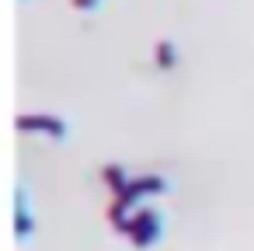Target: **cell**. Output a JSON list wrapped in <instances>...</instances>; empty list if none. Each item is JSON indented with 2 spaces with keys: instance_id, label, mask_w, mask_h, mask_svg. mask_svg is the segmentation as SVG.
Segmentation results:
<instances>
[{
  "instance_id": "6da1fadb",
  "label": "cell",
  "mask_w": 254,
  "mask_h": 251,
  "mask_svg": "<svg viewBox=\"0 0 254 251\" xmlns=\"http://www.w3.org/2000/svg\"><path fill=\"white\" fill-rule=\"evenodd\" d=\"M160 230H164V223H160V213H157V209H150V206H139V209H132V216H129V227H126V234H129V241H132L136 248H150V244L160 237Z\"/></svg>"
},
{
  "instance_id": "7a4b0ae2",
  "label": "cell",
  "mask_w": 254,
  "mask_h": 251,
  "mask_svg": "<svg viewBox=\"0 0 254 251\" xmlns=\"http://www.w3.org/2000/svg\"><path fill=\"white\" fill-rule=\"evenodd\" d=\"M18 129H39V133H49V136H63L66 122L56 119V115H18Z\"/></svg>"
},
{
  "instance_id": "3957f363",
  "label": "cell",
  "mask_w": 254,
  "mask_h": 251,
  "mask_svg": "<svg viewBox=\"0 0 254 251\" xmlns=\"http://www.w3.org/2000/svg\"><path fill=\"white\" fill-rule=\"evenodd\" d=\"M101 178L112 185V195H119V192H126V185H129V178H126V171L119 167V164H108L105 171H101Z\"/></svg>"
},
{
  "instance_id": "277c9868",
  "label": "cell",
  "mask_w": 254,
  "mask_h": 251,
  "mask_svg": "<svg viewBox=\"0 0 254 251\" xmlns=\"http://www.w3.org/2000/svg\"><path fill=\"white\" fill-rule=\"evenodd\" d=\"M157 67H174V46L171 42H157Z\"/></svg>"
},
{
  "instance_id": "5b68a950",
  "label": "cell",
  "mask_w": 254,
  "mask_h": 251,
  "mask_svg": "<svg viewBox=\"0 0 254 251\" xmlns=\"http://www.w3.org/2000/svg\"><path fill=\"white\" fill-rule=\"evenodd\" d=\"M101 0H73V7H80V11H91V7H98Z\"/></svg>"
}]
</instances>
